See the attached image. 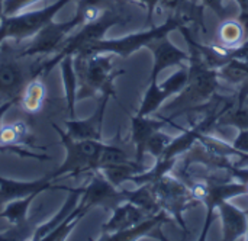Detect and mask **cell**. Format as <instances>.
Masks as SVG:
<instances>
[{
  "mask_svg": "<svg viewBox=\"0 0 248 241\" xmlns=\"http://www.w3.org/2000/svg\"><path fill=\"white\" fill-rule=\"evenodd\" d=\"M232 147L248 156V129H240V134L232 141Z\"/></svg>",
  "mask_w": 248,
  "mask_h": 241,
  "instance_id": "cell-35",
  "label": "cell"
},
{
  "mask_svg": "<svg viewBox=\"0 0 248 241\" xmlns=\"http://www.w3.org/2000/svg\"><path fill=\"white\" fill-rule=\"evenodd\" d=\"M190 55V54H189ZM189 79L185 89L179 93L177 99L166 106L167 112H173L169 118L173 119L189 109L206 103L217 95L218 89V70L206 65L199 57L190 55L189 60Z\"/></svg>",
  "mask_w": 248,
  "mask_h": 241,
  "instance_id": "cell-3",
  "label": "cell"
},
{
  "mask_svg": "<svg viewBox=\"0 0 248 241\" xmlns=\"http://www.w3.org/2000/svg\"><path fill=\"white\" fill-rule=\"evenodd\" d=\"M218 76L230 84L241 86L248 81V61L231 60L218 70Z\"/></svg>",
  "mask_w": 248,
  "mask_h": 241,
  "instance_id": "cell-28",
  "label": "cell"
},
{
  "mask_svg": "<svg viewBox=\"0 0 248 241\" xmlns=\"http://www.w3.org/2000/svg\"><path fill=\"white\" fill-rule=\"evenodd\" d=\"M134 160H135V156L129 154L125 144L121 141V134L118 132L116 137L110 143L103 144V150H102V154L99 159V170L103 167H108V166L124 164V163H129Z\"/></svg>",
  "mask_w": 248,
  "mask_h": 241,
  "instance_id": "cell-22",
  "label": "cell"
},
{
  "mask_svg": "<svg viewBox=\"0 0 248 241\" xmlns=\"http://www.w3.org/2000/svg\"><path fill=\"white\" fill-rule=\"evenodd\" d=\"M173 95L174 93L169 87H166L163 84H158L157 80L150 81V86H148V89L145 92V96L142 99V103H141L137 115L150 116L151 113H154L155 111L160 109V106L166 102L167 97H170Z\"/></svg>",
  "mask_w": 248,
  "mask_h": 241,
  "instance_id": "cell-23",
  "label": "cell"
},
{
  "mask_svg": "<svg viewBox=\"0 0 248 241\" xmlns=\"http://www.w3.org/2000/svg\"><path fill=\"white\" fill-rule=\"evenodd\" d=\"M39 193H32L29 196L25 198H19L15 201H10L6 204V207L3 208V211L0 212V218H4L9 224H12L13 227L17 225H25L28 221V211L31 204L35 201V198Z\"/></svg>",
  "mask_w": 248,
  "mask_h": 241,
  "instance_id": "cell-25",
  "label": "cell"
},
{
  "mask_svg": "<svg viewBox=\"0 0 248 241\" xmlns=\"http://www.w3.org/2000/svg\"><path fill=\"white\" fill-rule=\"evenodd\" d=\"M0 153H13L19 157H28V159H36V160H49V156L45 154H36L33 151H29L23 148V145H6L0 143Z\"/></svg>",
  "mask_w": 248,
  "mask_h": 241,
  "instance_id": "cell-32",
  "label": "cell"
},
{
  "mask_svg": "<svg viewBox=\"0 0 248 241\" xmlns=\"http://www.w3.org/2000/svg\"><path fill=\"white\" fill-rule=\"evenodd\" d=\"M78 26L80 23L76 16L67 22L51 20L32 36V41L28 45L20 48V54L25 57H48L49 54H55L67 39L68 33Z\"/></svg>",
  "mask_w": 248,
  "mask_h": 241,
  "instance_id": "cell-8",
  "label": "cell"
},
{
  "mask_svg": "<svg viewBox=\"0 0 248 241\" xmlns=\"http://www.w3.org/2000/svg\"><path fill=\"white\" fill-rule=\"evenodd\" d=\"M83 188H76V189H68V196L64 202V205L61 207V209L57 212V215H54L49 221H46L45 224L42 225H38V228L33 231L32 234V240L33 241H44V239L52 231L55 230L74 209L78 205L80 202V198H81V193H83Z\"/></svg>",
  "mask_w": 248,
  "mask_h": 241,
  "instance_id": "cell-17",
  "label": "cell"
},
{
  "mask_svg": "<svg viewBox=\"0 0 248 241\" xmlns=\"http://www.w3.org/2000/svg\"><path fill=\"white\" fill-rule=\"evenodd\" d=\"M15 105V102L12 100H7V102H1L0 103V129H1V122H3V116L6 115V112Z\"/></svg>",
  "mask_w": 248,
  "mask_h": 241,
  "instance_id": "cell-36",
  "label": "cell"
},
{
  "mask_svg": "<svg viewBox=\"0 0 248 241\" xmlns=\"http://www.w3.org/2000/svg\"><path fill=\"white\" fill-rule=\"evenodd\" d=\"M248 193L247 185L241 183V182H228V183H217V185H206L205 193L201 199V202H203L206 205V221H205V227L203 231L201 234V240H205L211 224L214 221V211L218 209V207L234 196H240V195H246Z\"/></svg>",
  "mask_w": 248,
  "mask_h": 241,
  "instance_id": "cell-11",
  "label": "cell"
},
{
  "mask_svg": "<svg viewBox=\"0 0 248 241\" xmlns=\"http://www.w3.org/2000/svg\"><path fill=\"white\" fill-rule=\"evenodd\" d=\"M153 186L161 208L169 215L174 217L176 221L180 224V227L186 230L183 221V212L198 204L187 183L183 182L180 177H174L167 173L158 182L153 183Z\"/></svg>",
  "mask_w": 248,
  "mask_h": 241,
  "instance_id": "cell-6",
  "label": "cell"
},
{
  "mask_svg": "<svg viewBox=\"0 0 248 241\" xmlns=\"http://www.w3.org/2000/svg\"><path fill=\"white\" fill-rule=\"evenodd\" d=\"M171 140H173V137H170V135L161 132V129L157 131V132H154V134L150 137V140H148V143H147V145H145V154L148 153V154L154 156L155 160L161 159L163 154H164V151H166V148H167L169 144L171 143Z\"/></svg>",
  "mask_w": 248,
  "mask_h": 241,
  "instance_id": "cell-31",
  "label": "cell"
},
{
  "mask_svg": "<svg viewBox=\"0 0 248 241\" xmlns=\"http://www.w3.org/2000/svg\"><path fill=\"white\" fill-rule=\"evenodd\" d=\"M58 132L61 144L65 148V159L60 167L49 176L55 180L60 177H77L84 173L99 170V159L103 150V141L94 140H74L60 127L52 124Z\"/></svg>",
  "mask_w": 248,
  "mask_h": 241,
  "instance_id": "cell-4",
  "label": "cell"
},
{
  "mask_svg": "<svg viewBox=\"0 0 248 241\" xmlns=\"http://www.w3.org/2000/svg\"><path fill=\"white\" fill-rule=\"evenodd\" d=\"M112 96H116L113 92H106L100 96L99 105L94 113L86 119H68L65 121L67 134L74 140H94L102 141V129H103V118L106 112L108 102Z\"/></svg>",
  "mask_w": 248,
  "mask_h": 241,
  "instance_id": "cell-10",
  "label": "cell"
},
{
  "mask_svg": "<svg viewBox=\"0 0 248 241\" xmlns=\"http://www.w3.org/2000/svg\"><path fill=\"white\" fill-rule=\"evenodd\" d=\"M219 217L222 220L224 240L234 241L248 234V212L241 211L231 202L224 201L219 207Z\"/></svg>",
  "mask_w": 248,
  "mask_h": 241,
  "instance_id": "cell-16",
  "label": "cell"
},
{
  "mask_svg": "<svg viewBox=\"0 0 248 241\" xmlns=\"http://www.w3.org/2000/svg\"><path fill=\"white\" fill-rule=\"evenodd\" d=\"M3 17V0H0V20Z\"/></svg>",
  "mask_w": 248,
  "mask_h": 241,
  "instance_id": "cell-37",
  "label": "cell"
},
{
  "mask_svg": "<svg viewBox=\"0 0 248 241\" xmlns=\"http://www.w3.org/2000/svg\"><path fill=\"white\" fill-rule=\"evenodd\" d=\"M218 127H234L238 129H248V96L246 100L238 105L235 103L218 119Z\"/></svg>",
  "mask_w": 248,
  "mask_h": 241,
  "instance_id": "cell-26",
  "label": "cell"
},
{
  "mask_svg": "<svg viewBox=\"0 0 248 241\" xmlns=\"http://www.w3.org/2000/svg\"><path fill=\"white\" fill-rule=\"evenodd\" d=\"M45 96H46V89L45 84L42 81V77H33L26 87L23 89V93L20 96V106L22 109L29 113V115H35L42 109V105L45 102Z\"/></svg>",
  "mask_w": 248,
  "mask_h": 241,
  "instance_id": "cell-21",
  "label": "cell"
},
{
  "mask_svg": "<svg viewBox=\"0 0 248 241\" xmlns=\"http://www.w3.org/2000/svg\"><path fill=\"white\" fill-rule=\"evenodd\" d=\"M89 211L78 202V205L76 207V209L55 228V230H52L45 239L44 241H57V240H64L71 231H73V228L77 225V223L87 214Z\"/></svg>",
  "mask_w": 248,
  "mask_h": 241,
  "instance_id": "cell-30",
  "label": "cell"
},
{
  "mask_svg": "<svg viewBox=\"0 0 248 241\" xmlns=\"http://www.w3.org/2000/svg\"><path fill=\"white\" fill-rule=\"evenodd\" d=\"M61 76H62V84H64V93H65V102H67V111L70 119L76 118V102H77V76L74 70V57L65 55L61 61Z\"/></svg>",
  "mask_w": 248,
  "mask_h": 241,
  "instance_id": "cell-20",
  "label": "cell"
},
{
  "mask_svg": "<svg viewBox=\"0 0 248 241\" xmlns=\"http://www.w3.org/2000/svg\"><path fill=\"white\" fill-rule=\"evenodd\" d=\"M45 57H25L20 49L3 41L0 45V103H19L23 89L33 77H44Z\"/></svg>",
  "mask_w": 248,
  "mask_h": 241,
  "instance_id": "cell-1",
  "label": "cell"
},
{
  "mask_svg": "<svg viewBox=\"0 0 248 241\" xmlns=\"http://www.w3.org/2000/svg\"><path fill=\"white\" fill-rule=\"evenodd\" d=\"M100 172L106 176V179L113 186L121 188L122 183L131 182V179L135 175L145 172V166H144V163H138L134 160V161L124 163V164H113V166L103 167V169H100Z\"/></svg>",
  "mask_w": 248,
  "mask_h": 241,
  "instance_id": "cell-24",
  "label": "cell"
},
{
  "mask_svg": "<svg viewBox=\"0 0 248 241\" xmlns=\"http://www.w3.org/2000/svg\"><path fill=\"white\" fill-rule=\"evenodd\" d=\"M124 189L113 186L100 170L92 172V179L87 186H84L80 204L90 211L94 207H103L106 209H115L118 205L125 202Z\"/></svg>",
  "mask_w": 248,
  "mask_h": 241,
  "instance_id": "cell-9",
  "label": "cell"
},
{
  "mask_svg": "<svg viewBox=\"0 0 248 241\" xmlns=\"http://www.w3.org/2000/svg\"><path fill=\"white\" fill-rule=\"evenodd\" d=\"M124 195H125L126 201H129L134 205L140 207L148 217H154V215L160 214L161 211H164L161 208L160 202H158V198L155 195L153 183L140 185V188L137 191L124 189Z\"/></svg>",
  "mask_w": 248,
  "mask_h": 241,
  "instance_id": "cell-19",
  "label": "cell"
},
{
  "mask_svg": "<svg viewBox=\"0 0 248 241\" xmlns=\"http://www.w3.org/2000/svg\"><path fill=\"white\" fill-rule=\"evenodd\" d=\"M169 214L166 211H161L160 214L154 215V217H148L145 218L144 221H141L140 224L131 227V228H126L124 231H118V233H113V234H109V236H105L102 237L100 240L105 241H131L137 240L138 237H144L145 234H148L153 228L155 227H161V224L164 223H169Z\"/></svg>",
  "mask_w": 248,
  "mask_h": 241,
  "instance_id": "cell-18",
  "label": "cell"
},
{
  "mask_svg": "<svg viewBox=\"0 0 248 241\" xmlns=\"http://www.w3.org/2000/svg\"><path fill=\"white\" fill-rule=\"evenodd\" d=\"M230 58L240 60V61H248V39L237 47L230 48Z\"/></svg>",
  "mask_w": 248,
  "mask_h": 241,
  "instance_id": "cell-34",
  "label": "cell"
},
{
  "mask_svg": "<svg viewBox=\"0 0 248 241\" xmlns=\"http://www.w3.org/2000/svg\"><path fill=\"white\" fill-rule=\"evenodd\" d=\"M41 0H3V16H13L20 13L29 4Z\"/></svg>",
  "mask_w": 248,
  "mask_h": 241,
  "instance_id": "cell-33",
  "label": "cell"
},
{
  "mask_svg": "<svg viewBox=\"0 0 248 241\" xmlns=\"http://www.w3.org/2000/svg\"><path fill=\"white\" fill-rule=\"evenodd\" d=\"M145 218H148V215L140 207L134 205L129 201H125L113 209L110 220L106 224H103L102 237L131 228L144 221Z\"/></svg>",
  "mask_w": 248,
  "mask_h": 241,
  "instance_id": "cell-15",
  "label": "cell"
},
{
  "mask_svg": "<svg viewBox=\"0 0 248 241\" xmlns=\"http://www.w3.org/2000/svg\"><path fill=\"white\" fill-rule=\"evenodd\" d=\"M176 26H179V22L169 20L164 26L155 28L148 32H140L135 35H128L125 38H119V39H100L78 54H115L122 58H126L131 54H134L135 51H138L141 47H147L150 42L166 36Z\"/></svg>",
  "mask_w": 248,
  "mask_h": 241,
  "instance_id": "cell-7",
  "label": "cell"
},
{
  "mask_svg": "<svg viewBox=\"0 0 248 241\" xmlns=\"http://www.w3.org/2000/svg\"><path fill=\"white\" fill-rule=\"evenodd\" d=\"M147 48H150L154 55V65L151 70L150 81L157 80L163 70L173 65H182L183 63H189L190 60V55L186 51L177 48L173 42L164 39V36L150 42Z\"/></svg>",
  "mask_w": 248,
  "mask_h": 241,
  "instance_id": "cell-13",
  "label": "cell"
},
{
  "mask_svg": "<svg viewBox=\"0 0 248 241\" xmlns=\"http://www.w3.org/2000/svg\"><path fill=\"white\" fill-rule=\"evenodd\" d=\"M170 118H161V119H151L150 116H140L135 115L131 118L132 124V132H131V141L135 145L137 156L135 161L144 163V154H145V145L150 140V137L164 128L167 124H170Z\"/></svg>",
  "mask_w": 248,
  "mask_h": 241,
  "instance_id": "cell-14",
  "label": "cell"
},
{
  "mask_svg": "<svg viewBox=\"0 0 248 241\" xmlns=\"http://www.w3.org/2000/svg\"><path fill=\"white\" fill-rule=\"evenodd\" d=\"M244 26L237 20H225L217 33L218 42L221 47L232 48L235 45H240L244 38Z\"/></svg>",
  "mask_w": 248,
  "mask_h": 241,
  "instance_id": "cell-27",
  "label": "cell"
},
{
  "mask_svg": "<svg viewBox=\"0 0 248 241\" xmlns=\"http://www.w3.org/2000/svg\"><path fill=\"white\" fill-rule=\"evenodd\" d=\"M0 143L6 145H29V129L23 122H13L1 127Z\"/></svg>",
  "mask_w": 248,
  "mask_h": 241,
  "instance_id": "cell-29",
  "label": "cell"
},
{
  "mask_svg": "<svg viewBox=\"0 0 248 241\" xmlns=\"http://www.w3.org/2000/svg\"><path fill=\"white\" fill-rule=\"evenodd\" d=\"M71 0H57L44 9L22 12L13 16H3L0 20V45L6 39H13L15 44H19L23 39L32 38L38 33L45 25L54 20V16Z\"/></svg>",
  "mask_w": 248,
  "mask_h": 241,
  "instance_id": "cell-5",
  "label": "cell"
},
{
  "mask_svg": "<svg viewBox=\"0 0 248 241\" xmlns=\"http://www.w3.org/2000/svg\"><path fill=\"white\" fill-rule=\"evenodd\" d=\"M74 70L77 76V100L102 96L113 92V80L125 73L115 70L112 54H76Z\"/></svg>",
  "mask_w": 248,
  "mask_h": 241,
  "instance_id": "cell-2",
  "label": "cell"
},
{
  "mask_svg": "<svg viewBox=\"0 0 248 241\" xmlns=\"http://www.w3.org/2000/svg\"><path fill=\"white\" fill-rule=\"evenodd\" d=\"M52 177H41L36 180H13L0 176V204H7L10 201L29 196L32 193H42L49 189H64L68 191L67 186H54Z\"/></svg>",
  "mask_w": 248,
  "mask_h": 241,
  "instance_id": "cell-12",
  "label": "cell"
}]
</instances>
